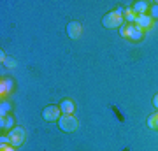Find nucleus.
Instances as JSON below:
<instances>
[{
    "label": "nucleus",
    "mask_w": 158,
    "mask_h": 151,
    "mask_svg": "<svg viewBox=\"0 0 158 151\" xmlns=\"http://www.w3.org/2000/svg\"><path fill=\"white\" fill-rule=\"evenodd\" d=\"M148 127L153 130H158V112H155V114L148 118Z\"/></svg>",
    "instance_id": "nucleus-13"
},
{
    "label": "nucleus",
    "mask_w": 158,
    "mask_h": 151,
    "mask_svg": "<svg viewBox=\"0 0 158 151\" xmlns=\"http://www.w3.org/2000/svg\"><path fill=\"white\" fill-rule=\"evenodd\" d=\"M25 137H27V132H25L23 127H14V128H11V132H9V142H11V146H14V148H19V146L25 142Z\"/></svg>",
    "instance_id": "nucleus-4"
},
{
    "label": "nucleus",
    "mask_w": 158,
    "mask_h": 151,
    "mask_svg": "<svg viewBox=\"0 0 158 151\" xmlns=\"http://www.w3.org/2000/svg\"><path fill=\"white\" fill-rule=\"evenodd\" d=\"M9 111H11V104L9 102H2V106H0V116L4 118Z\"/></svg>",
    "instance_id": "nucleus-14"
},
{
    "label": "nucleus",
    "mask_w": 158,
    "mask_h": 151,
    "mask_svg": "<svg viewBox=\"0 0 158 151\" xmlns=\"http://www.w3.org/2000/svg\"><path fill=\"white\" fill-rule=\"evenodd\" d=\"M123 19L128 25H135V19H137V14L134 12V9L132 7H128V9H125V12H123Z\"/></svg>",
    "instance_id": "nucleus-11"
},
{
    "label": "nucleus",
    "mask_w": 158,
    "mask_h": 151,
    "mask_svg": "<svg viewBox=\"0 0 158 151\" xmlns=\"http://www.w3.org/2000/svg\"><path fill=\"white\" fill-rule=\"evenodd\" d=\"M62 116V109L60 106H46L42 109V118L46 121H58Z\"/></svg>",
    "instance_id": "nucleus-5"
},
{
    "label": "nucleus",
    "mask_w": 158,
    "mask_h": 151,
    "mask_svg": "<svg viewBox=\"0 0 158 151\" xmlns=\"http://www.w3.org/2000/svg\"><path fill=\"white\" fill-rule=\"evenodd\" d=\"M81 32H83V28H81V23L79 21H70L67 25V34L70 39H79L81 37Z\"/></svg>",
    "instance_id": "nucleus-6"
},
{
    "label": "nucleus",
    "mask_w": 158,
    "mask_h": 151,
    "mask_svg": "<svg viewBox=\"0 0 158 151\" xmlns=\"http://www.w3.org/2000/svg\"><path fill=\"white\" fill-rule=\"evenodd\" d=\"M149 11H151V12H149V16H151L153 19H158V4H155Z\"/></svg>",
    "instance_id": "nucleus-15"
},
{
    "label": "nucleus",
    "mask_w": 158,
    "mask_h": 151,
    "mask_svg": "<svg viewBox=\"0 0 158 151\" xmlns=\"http://www.w3.org/2000/svg\"><path fill=\"white\" fill-rule=\"evenodd\" d=\"M132 9H134V12L139 16V14H146L149 6H148V2H144V0H139V2H135V4L132 6Z\"/></svg>",
    "instance_id": "nucleus-10"
},
{
    "label": "nucleus",
    "mask_w": 158,
    "mask_h": 151,
    "mask_svg": "<svg viewBox=\"0 0 158 151\" xmlns=\"http://www.w3.org/2000/svg\"><path fill=\"white\" fill-rule=\"evenodd\" d=\"M135 25L141 28V30H148V28L153 27V18L149 16L148 12H146V14H139L137 19H135Z\"/></svg>",
    "instance_id": "nucleus-7"
},
{
    "label": "nucleus",
    "mask_w": 158,
    "mask_h": 151,
    "mask_svg": "<svg viewBox=\"0 0 158 151\" xmlns=\"http://www.w3.org/2000/svg\"><path fill=\"white\" fill-rule=\"evenodd\" d=\"M123 12L125 9H121V7H116L114 11L107 12L106 16L102 18V25L106 28H121L123 27Z\"/></svg>",
    "instance_id": "nucleus-1"
},
{
    "label": "nucleus",
    "mask_w": 158,
    "mask_h": 151,
    "mask_svg": "<svg viewBox=\"0 0 158 151\" xmlns=\"http://www.w3.org/2000/svg\"><path fill=\"white\" fill-rule=\"evenodd\" d=\"M12 125H14V120H12V116H4L2 118V120H0V127H2V128H14V127H12Z\"/></svg>",
    "instance_id": "nucleus-12"
},
{
    "label": "nucleus",
    "mask_w": 158,
    "mask_h": 151,
    "mask_svg": "<svg viewBox=\"0 0 158 151\" xmlns=\"http://www.w3.org/2000/svg\"><path fill=\"white\" fill-rule=\"evenodd\" d=\"M4 65H6V67H9V69H12L14 67V65H16V62H14V60H12V58H6V60H4Z\"/></svg>",
    "instance_id": "nucleus-16"
},
{
    "label": "nucleus",
    "mask_w": 158,
    "mask_h": 151,
    "mask_svg": "<svg viewBox=\"0 0 158 151\" xmlns=\"http://www.w3.org/2000/svg\"><path fill=\"white\" fill-rule=\"evenodd\" d=\"M0 151H14V146H11V144H2V146H0Z\"/></svg>",
    "instance_id": "nucleus-17"
},
{
    "label": "nucleus",
    "mask_w": 158,
    "mask_h": 151,
    "mask_svg": "<svg viewBox=\"0 0 158 151\" xmlns=\"http://www.w3.org/2000/svg\"><path fill=\"white\" fill-rule=\"evenodd\" d=\"M58 127L63 132H74V130H77L79 121L74 114H62L60 120H58Z\"/></svg>",
    "instance_id": "nucleus-3"
},
{
    "label": "nucleus",
    "mask_w": 158,
    "mask_h": 151,
    "mask_svg": "<svg viewBox=\"0 0 158 151\" xmlns=\"http://www.w3.org/2000/svg\"><path fill=\"white\" fill-rule=\"evenodd\" d=\"M119 34H121V37H125V39L141 40L142 35H144V30H141L137 25H123V27L119 28Z\"/></svg>",
    "instance_id": "nucleus-2"
},
{
    "label": "nucleus",
    "mask_w": 158,
    "mask_h": 151,
    "mask_svg": "<svg viewBox=\"0 0 158 151\" xmlns=\"http://www.w3.org/2000/svg\"><path fill=\"white\" fill-rule=\"evenodd\" d=\"M153 106H155V107L158 109V93H156L155 97H153Z\"/></svg>",
    "instance_id": "nucleus-18"
},
{
    "label": "nucleus",
    "mask_w": 158,
    "mask_h": 151,
    "mask_svg": "<svg viewBox=\"0 0 158 151\" xmlns=\"http://www.w3.org/2000/svg\"><path fill=\"white\" fill-rule=\"evenodd\" d=\"M60 109H62V114H74V111H76V106H74L72 100H62V104H60Z\"/></svg>",
    "instance_id": "nucleus-9"
},
{
    "label": "nucleus",
    "mask_w": 158,
    "mask_h": 151,
    "mask_svg": "<svg viewBox=\"0 0 158 151\" xmlns=\"http://www.w3.org/2000/svg\"><path fill=\"white\" fill-rule=\"evenodd\" d=\"M14 88V81L11 78H2L0 79V95H9Z\"/></svg>",
    "instance_id": "nucleus-8"
}]
</instances>
